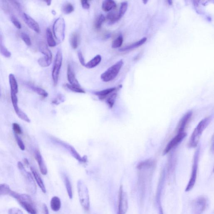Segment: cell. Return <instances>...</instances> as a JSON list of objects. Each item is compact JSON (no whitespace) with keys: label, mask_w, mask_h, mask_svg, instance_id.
Masks as SVG:
<instances>
[{"label":"cell","mask_w":214,"mask_h":214,"mask_svg":"<svg viewBox=\"0 0 214 214\" xmlns=\"http://www.w3.org/2000/svg\"><path fill=\"white\" fill-rule=\"evenodd\" d=\"M154 164L151 161H146L140 163L138 167L139 171L138 187L140 196L143 198L150 184Z\"/></svg>","instance_id":"cell-1"},{"label":"cell","mask_w":214,"mask_h":214,"mask_svg":"<svg viewBox=\"0 0 214 214\" xmlns=\"http://www.w3.org/2000/svg\"><path fill=\"white\" fill-rule=\"evenodd\" d=\"M106 20V18L103 15H100L96 19L95 23V27L96 29L99 30L101 28L102 24Z\"/></svg>","instance_id":"cell-32"},{"label":"cell","mask_w":214,"mask_h":214,"mask_svg":"<svg viewBox=\"0 0 214 214\" xmlns=\"http://www.w3.org/2000/svg\"><path fill=\"white\" fill-rule=\"evenodd\" d=\"M116 7V4L112 0H106L103 1L102 5V9L106 12H108Z\"/></svg>","instance_id":"cell-22"},{"label":"cell","mask_w":214,"mask_h":214,"mask_svg":"<svg viewBox=\"0 0 214 214\" xmlns=\"http://www.w3.org/2000/svg\"><path fill=\"white\" fill-rule=\"evenodd\" d=\"M13 129L15 134H17V135H19L22 134V131L21 127L17 123H13L12 125Z\"/></svg>","instance_id":"cell-41"},{"label":"cell","mask_w":214,"mask_h":214,"mask_svg":"<svg viewBox=\"0 0 214 214\" xmlns=\"http://www.w3.org/2000/svg\"><path fill=\"white\" fill-rule=\"evenodd\" d=\"M66 85L69 90L73 92H78V93H85V91L81 88V87H76V86H73L69 84H67Z\"/></svg>","instance_id":"cell-37"},{"label":"cell","mask_w":214,"mask_h":214,"mask_svg":"<svg viewBox=\"0 0 214 214\" xmlns=\"http://www.w3.org/2000/svg\"><path fill=\"white\" fill-rule=\"evenodd\" d=\"M70 42L72 47L76 49L78 47L79 43V35L77 33H73L71 36Z\"/></svg>","instance_id":"cell-27"},{"label":"cell","mask_w":214,"mask_h":214,"mask_svg":"<svg viewBox=\"0 0 214 214\" xmlns=\"http://www.w3.org/2000/svg\"><path fill=\"white\" fill-rule=\"evenodd\" d=\"M112 92L111 96H110L107 99V102L108 105L111 107H112V106L115 103V100H116V96H117V93L116 92Z\"/></svg>","instance_id":"cell-38"},{"label":"cell","mask_w":214,"mask_h":214,"mask_svg":"<svg viewBox=\"0 0 214 214\" xmlns=\"http://www.w3.org/2000/svg\"><path fill=\"white\" fill-rule=\"evenodd\" d=\"M123 65V62L122 59L118 61L101 74V80L105 82H108L113 80L117 77Z\"/></svg>","instance_id":"cell-4"},{"label":"cell","mask_w":214,"mask_h":214,"mask_svg":"<svg viewBox=\"0 0 214 214\" xmlns=\"http://www.w3.org/2000/svg\"><path fill=\"white\" fill-rule=\"evenodd\" d=\"M52 59H49L44 56L39 59L38 60V63L41 67L45 68V67L49 66L52 63Z\"/></svg>","instance_id":"cell-30"},{"label":"cell","mask_w":214,"mask_h":214,"mask_svg":"<svg viewBox=\"0 0 214 214\" xmlns=\"http://www.w3.org/2000/svg\"><path fill=\"white\" fill-rule=\"evenodd\" d=\"M10 196L17 200L21 207L30 214H37V211L34 204L32 199L29 195L19 194L12 190Z\"/></svg>","instance_id":"cell-2"},{"label":"cell","mask_w":214,"mask_h":214,"mask_svg":"<svg viewBox=\"0 0 214 214\" xmlns=\"http://www.w3.org/2000/svg\"><path fill=\"white\" fill-rule=\"evenodd\" d=\"M107 20L109 21L110 23L111 24L115 23L120 19L119 17L118 13H117L114 11L110 12L107 14Z\"/></svg>","instance_id":"cell-28"},{"label":"cell","mask_w":214,"mask_h":214,"mask_svg":"<svg viewBox=\"0 0 214 214\" xmlns=\"http://www.w3.org/2000/svg\"><path fill=\"white\" fill-rule=\"evenodd\" d=\"M62 11L64 14H69L74 11V8L70 3H66L62 8Z\"/></svg>","instance_id":"cell-35"},{"label":"cell","mask_w":214,"mask_h":214,"mask_svg":"<svg viewBox=\"0 0 214 214\" xmlns=\"http://www.w3.org/2000/svg\"><path fill=\"white\" fill-rule=\"evenodd\" d=\"M13 106L14 110L16 115L21 119L26 122H30L31 121H30V118H29L28 116L19 107L18 103L13 104Z\"/></svg>","instance_id":"cell-18"},{"label":"cell","mask_w":214,"mask_h":214,"mask_svg":"<svg viewBox=\"0 0 214 214\" xmlns=\"http://www.w3.org/2000/svg\"><path fill=\"white\" fill-rule=\"evenodd\" d=\"M192 111L187 112L180 120L178 126H177V130L178 133L184 132V129L187 127L188 123L192 117Z\"/></svg>","instance_id":"cell-12"},{"label":"cell","mask_w":214,"mask_h":214,"mask_svg":"<svg viewBox=\"0 0 214 214\" xmlns=\"http://www.w3.org/2000/svg\"><path fill=\"white\" fill-rule=\"evenodd\" d=\"M187 134L184 132L182 133H178L174 138L169 142L164 151V154H168L170 151H171L178 145L185 138Z\"/></svg>","instance_id":"cell-10"},{"label":"cell","mask_w":214,"mask_h":214,"mask_svg":"<svg viewBox=\"0 0 214 214\" xmlns=\"http://www.w3.org/2000/svg\"><path fill=\"white\" fill-rule=\"evenodd\" d=\"M14 135L15 139H16V143H17L19 148L20 149H21V150L22 151L25 150V147L23 141H22V140H21V138H20L17 134H14Z\"/></svg>","instance_id":"cell-40"},{"label":"cell","mask_w":214,"mask_h":214,"mask_svg":"<svg viewBox=\"0 0 214 214\" xmlns=\"http://www.w3.org/2000/svg\"><path fill=\"white\" fill-rule=\"evenodd\" d=\"M116 90V87H112V88H108L107 89L102 90V91L96 92H95V94L99 96L100 98L104 99L108 95L115 92Z\"/></svg>","instance_id":"cell-24"},{"label":"cell","mask_w":214,"mask_h":214,"mask_svg":"<svg viewBox=\"0 0 214 214\" xmlns=\"http://www.w3.org/2000/svg\"><path fill=\"white\" fill-rule=\"evenodd\" d=\"M146 40L147 38L146 37L143 38L141 40H139V41L133 43V44H130V45L120 48L119 49V51L121 52H125L132 50L133 49H135V48L139 47L141 46V45H142L143 44H144V43L146 42Z\"/></svg>","instance_id":"cell-16"},{"label":"cell","mask_w":214,"mask_h":214,"mask_svg":"<svg viewBox=\"0 0 214 214\" xmlns=\"http://www.w3.org/2000/svg\"><path fill=\"white\" fill-rule=\"evenodd\" d=\"M7 3H6V4H4L3 5V8L4 11H6V12H8L9 11V8L8 4Z\"/></svg>","instance_id":"cell-47"},{"label":"cell","mask_w":214,"mask_h":214,"mask_svg":"<svg viewBox=\"0 0 214 214\" xmlns=\"http://www.w3.org/2000/svg\"><path fill=\"white\" fill-rule=\"evenodd\" d=\"M102 58L100 55H97L85 64V67L88 69H92L98 65L101 61Z\"/></svg>","instance_id":"cell-23"},{"label":"cell","mask_w":214,"mask_h":214,"mask_svg":"<svg viewBox=\"0 0 214 214\" xmlns=\"http://www.w3.org/2000/svg\"><path fill=\"white\" fill-rule=\"evenodd\" d=\"M8 214H23V213L21 210L16 207H14L9 210Z\"/></svg>","instance_id":"cell-43"},{"label":"cell","mask_w":214,"mask_h":214,"mask_svg":"<svg viewBox=\"0 0 214 214\" xmlns=\"http://www.w3.org/2000/svg\"><path fill=\"white\" fill-rule=\"evenodd\" d=\"M50 206L52 210L54 212H58L59 211L61 207V202L59 197L54 196L52 198Z\"/></svg>","instance_id":"cell-21"},{"label":"cell","mask_w":214,"mask_h":214,"mask_svg":"<svg viewBox=\"0 0 214 214\" xmlns=\"http://www.w3.org/2000/svg\"><path fill=\"white\" fill-rule=\"evenodd\" d=\"M30 169H31V171L32 172L34 178H35L36 182H37L39 187L41 189L43 193H46V189L45 186H44V182H43L41 176H40L38 172L36 171L35 168L32 167H31Z\"/></svg>","instance_id":"cell-17"},{"label":"cell","mask_w":214,"mask_h":214,"mask_svg":"<svg viewBox=\"0 0 214 214\" xmlns=\"http://www.w3.org/2000/svg\"><path fill=\"white\" fill-rule=\"evenodd\" d=\"M197 169H198V156L197 154V155L195 156L194 161L192 166V173L189 182L186 188V192L190 191L195 186L197 179Z\"/></svg>","instance_id":"cell-11"},{"label":"cell","mask_w":214,"mask_h":214,"mask_svg":"<svg viewBox=\"0 0 214 214\" xmlns=\"http://www.w3.org/2000/svg\"><path fill=\"white\" fill-rule=\"evenodd\" d=\"M11 190L9 186L6 184H0V196L9 194Z\"/></svg>","instance_id":"cell-31"},{"label":"cell","mask_w":214,"mask_h":214,"mask_svg":"<svg viewBox=\"0 0 214 214\" xmlns=\"http://www.w3.org/2000/svg\"><path fill=\"white\" fill-rule=\"evenodd\" d=\"M30 87L34 92H36L40 96H42L43 97H45L48 96L47 92L42 88L32 85L30 86Z\"/></svg>","instance_id":"cell-33"},{"label":"cell","mask_w":214,"mask_h":214,"mask_svg":"<svg viewBox=\"0 0 214 214\" xmlns=\"http://www.w3.org/2000/svg\"><path fill=\"white\" fill-rule=\"evenodd\" d=\"M45 2L47 3V6H50L51 5V2L52 1H49V0H48V1H46Z\"/></svg>","instance_id":"cell-49"},{"label":"cell","mask_w":214,"mask_h":214,"mask_svg":"<svg viewBox=\"0 0 214 214\" xmlns=\"http://www.w3.org/2000/svg\"><path fill=\"white\" fill-rule=\"evenodd\" d=\"M128 208L127 196L123 192L122 186L119 191L118 213V214H126Z\"/></svg>","instance_id":"cell-8"},{"label":"cell","mask_w":214,"mask_h":214,"mask_svg":"<svg viewBox=\"0 0 214 214\" xmlns=\"http://www.w3.org/2000/svg\"><path fill=\"white\" fill-rule=\"evenodd\" d=\"M211 119V117L203 119L196 126L189 141V146L190 147L195 148L197 146L202 133L209 124Z\"/></svg>","instance_id":"cell-3"},{"label":"cell","mask_w":214,"mask_h":214,"mask_svg":"<svg viewBox=\"0 0 214 214\" xmlns=\"http://www.w3.org/2000/svg\"><path fill=\"white\" fill-rule=\"evenodd\" d=\"M81 3L82 7L85 9H89L90 4L89 3L87 0H83V1H81Z\"/></svg>","instance_id":"cell-45"},{"label":"cell","mask_w":214,"mask_h":214,"mask_svg":"<svg viewBox=\"0 0 214 214\" xmlns=\"http://www.w3.org/2000/svg\"><path fill=\"white\" fill-rule=\"evenodd\" d=\"M46 36L48 45L50 47H55L57 45L56 41L54 40L52 31L49 28L47 29Z\"/></svg>","instance_id":"cell-25"},{"label":"cell","mask_w":214,"mask_h":214,"mask_svg":"<svg viewBox=\"0 0 214 214\" xmlns=\"http://www.w3.org/2000/svg\"><path fill=\"white\" fill-rule=\"evenodd\" d=\"M0 53L6 58H9L11 56V53L7 48L3 45L2 37L0 35Z\"/></svg>","instance_id":"cell-29"},{"label":"cell","mask_w":214,"mask_h":214,"mask_svg":"<svg viewBox=\"0 0 214 214\" xmlns=\"http://www.w3.org/2000/svg\"><path fill=\"white\" fill-rule=\"evenodd\" d=\"M78 190L80 202L84 210L88 211L90 207V197L87 186L82 181L78 183Z\"/></svg>","instance_id":"cell-5"},{"label":"cell","mask_w":214,"mask_h":214,"mask_svg":"<svg viewBox=\"0 0 214 214\" xmlns=\"http://www.w3.org/2000/svg\"><path fill=\"white\" fill-rule=\"evenodd\" d=\"M11 19L12 23L14 25V26L17 28L18 29H21V24L20 23V22L17 19H16V17H15L14 16H11Z\"/></svg>","instance_id":"cell-42"},{"label":"cell","mask_w":214,"mask_h":214,"mask_svg":"<svg viewBox=\"0 0 214 214\" xmlns=\"http://www.w3.org/2000/svg\"><path fill=\"white\" fill-rule=\"evenodd\" d=\"M123 37L120 35L118 37L115 39L112 43V48H118L120 47L123 43Z\"/></svg>","instance_id":"cell-36"},{"label":"cell","mask_w":214,"mask_h":214,"mask_svg":"<svg viewBox=\"0 0 214 214\" xmlns=\"http://www.w3.org/2000/svg\"><path fill=\"white\" fill-rule=\"evenodd\" d=\"M65 23L64 19L59 17L54 21L53 32L54 37L59 43L64 41L65 38Z\"/></svg>","instance_id":"cell-6"},{"label":"cell","mask_w":214,"mask_h":214,"mask_svg":"<svg viewBox=\"0 0 214 214\" xmlns=\"http://www.w3.org/2000/svg\"><path fill=\"white\" fill-rule=\"evenodd\" d=\"M23 19L25 23L30 28L37 33H40L41 30L40 26L35 20L26 13L23 14Z\"/></svg>","instance_id":"cell-13"},{"label":"cell","mask_w":214,"mask_h":214,"mask_svg":"<svg viewBox=\"0 0 214 214\" xmlns=\"http://www.w3.org/2000/svg\"><path fill=\"white\" fill-rule=\"evenodd\" d=\"M35 156L38 164L40 172L43 175H46L47 173V169L44 161L43 160L42 156L41 153L38 150L35 151Z\"/></svg>","instance_id":"cell-14"},{"label":"cell","mask_w":214,"mask_h":214,"mask_svg":"<svg viewBox=\"0 0 214 214\" xmlns=\"http://www.w3.org/2000/svg\"><path fill=\"white\" fill-rule=\"evenodd\" d=\"M193 214H202L207 206V200L204 197L196 199L192 204Z\"/></svg>","instance_id":"cell-9"},{"label":"cell","mask_w":214,"mask_h":214,"mask_svg":"<svg viewBox=\"0 0 214 214\" xmlns=\"http://www.w3.org/2000/svg\"><path fill=\"white\" fill-rule=\"evenodd\" d=\"M128 6V3L127 2H122L121 3L119 10L118 12V16L120 19H121L123 17V16L124 15L125 13L127 11Z\"/></svg>","instance_id":"cell-34"},{"label":"cell","mask_w":214,"mask_h":214,"mask_svg":"<svg viewBox=\"0 0 214 214\" xmlns=\"http://www.w3.org/2000/svg\"><path fill=\"white\" fill-rule=\"evenodd\" d=\"M21 37L23 41L25 42L28 46H30L31 44V39L29 35L25 33H22L21 34Z\"/></svg>","instance_id":"cell-39"},{"label":"cell","mask_w":214,"mask_h":214,"mask_svg":"<svg viewBox=\"0 0 214 214\" xmlns=\"http://www.w3.org/2000/svg\"><path fill=\"white\" fill-rule=\"evenodd\" d=\"M9 80L10 87H11V93L17 94L19 91L18 85L17 81L15 76L13 74H10L9 75Z\"/></svg>","instance_id":"cell-19"},{"label":"cell","mask_w":214,"mask_h":214,"mask_svg":"<svg viewBox=\"0 0 214 214\" xmlns=\"http://www.w3.org/2000/svg\"><path fill=\"white\" fill-rule=\"evenodd\" d=\"M39 48L40 52L44 54L47 58L52 59V52L49 50L47 45L43 41H41L39 44Z\"/></svg>","instance_id":"cell-20"},{"label":"cell","mask_w":214,"mask_h":214,"mask_svg":"<svg viewBox=\"0 0 214 214\" xmlns=\"http://www.w3.org/2000/svg\"><path fill=\"white\" fill-rule=\"evenodd\" d=\"M63 54L61 50L60 49H58L54 59L52 72V78L54 85L55 86H56L58 84L59 73L63 62Z\"/></svg>","instance_id":"cell-7"},{"label":"cell","mask_w":214,"mask_h":214,"mask_svg":"<svg viewBox=\"0 0 214 214\" xmlns=\"http://www.w3.org/2000/svg\"><path fill=\"white\" fill-rule=\"evenodd\" d=\"M67 77H68V81L69 82V84L73 86L81 87L80 84L76 78L75 74L70 64H68V65Z\"/></svg>","instance_id":"cell-15"},{"label":"cell","mask_w":214,"mask_h":214,"mask_svg":"<svg viewBox=\"0 0 214 214\" xmlns=\"http://www.w3.org/2000/svg\"><path fill=\"white\" fill-rule=\"evenodd\" d=\"M78 59H79L80 62L81 63V64L83 66H85L86 63L85 61V59L84 57L83 56V54H82V52L81 51H78Z\"/></svg>","instance_id":"cell-44"},{"label":"cell","mask_w":214,"mask_h":214,"mask_svg":"<svg viewBox=\"0 0 214 214\" xmlns=\"http://www.w3.org/2000/svg\"><path fill=\"white\" fill-rule=\"evenodd\" d=\"M64 182L68 196L70 199H72L73 197V188L69 178L66 176L64 177Z\"/></svg>","instance_id":"cell-26"},{"label":"cell","mask_w":214,"mask_h":214,"mask_svg":"<svg viewBox=\"0 0 214 214\" xmlns=\"http://www.w3.org/2000/svg\"><path fill=\"white\" fill-rule=\"evenodd\" d=\"M43 209L44 211V214H49V211L48 207L45 204L43 205Z\"/></svg>","instance_id":"cell-46"},{"label":"cell","mask_w":214,"mask_h":214,"mask_svg":"<svg viewBox=\"0 0 214 214\" xmlns=\"http://www.w3.org/2000/svg\"><path fill=\"white\" fill-rule=\"evenodd\" d=\"M24 163H25V164H26V166H28L30 165V162H29V160H28L27 159H26V158L24 159Z\"/></svg>","instance_id":"cell-48"}]
</instances>
